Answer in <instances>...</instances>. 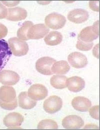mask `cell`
I'll use <instances>...</instances> for the list:
<instances>
[{
	"label": "cell",
	"instance_id": "cell-1",
	"mask_svg": "<svg viewBox=\"0 0 100 130\" xmlns=\"http://www.w3.org/2000/svg\"><path fill=\"white\" fill-rule=\"evenodd\" d=\"M18 106L16 93L14 88L3 86L0 88V107L7 110H13Z\"/></svg>",
	"mask_w": 100,
	"mask_h": 130
},
{
	"label": "cell",
	"instance_id": "cell-2",
	"mask_svg": "<svg viewBox=\"0 0 100 130\" xmlns=\"http://www.w3.org/2000/svg\"><path fill=\"white\" fill-rule=\"evenodd\" d=\"M9 46L12 54L17 57L26 55L29 51L28 44L17 37L9 39Z\"/></svg>",
	"mask_w": 100,
	"mask_h": 130
},
{
	"label": "cell",
	"instance_id": "cell-3",
	"mask_svg": "<svg viewBox=\"0 0 100 130\" xmlns=\"http://www.w3.org/2000/svg\"><path fill=\"white\" fill-rule=\"evenodd\" d=\"M45 22L47 27L53 30H59L64 27L66 19L61 14L53 13L46 17Z\"/></svg>",
	"mask_w": 100,
	"mask_h": 130
},
{
	"label": "cell",
	"instance_id": "cell-4",
	"mask_svg": "<svg viewBox=\"0 0 100 130\" xmlns=\"http://www.w3.org/2000/svg\"><path fill=\"white\" fill-rule=\"evenodd\" d=\"M63 106L62 99L57 96H52L44 101L43 108L49 114H54L59 111Z\"/></svg>",
	"mask_w": 100,
	"mask_h": 130
},
{
	"label": "cell",
	"instance_id": "cell-5",
	"mask_svg": "<svg viewBox=\"0 0 100 130\" xmlns=\"http://www.w3.org/2000/svg\"><path fill=\"white\" fill-rule=\"evenodd\" d=\"M56 60L49 57H42L38 59L36 63V68L38 72L45 75L53 74L52 67Z\"/></svg>",
	"mask_w": 100,
	"mask_h": 130
},
{
	"label": "cell",
	"instance_id": "cell-6",
	"mask_svg": "<svg viewBox=\"0 0 100 130\" xmlns=\"http://www.w3.org/2000/svg\"><path fill=\"white\" fill-rule=\"evenodd\" d=\"M48 90L43 85L37 84L32 85L28 92V96L35 101L42 100L48 96Z\"/></svg>",
	"mask_w": 100,
	"mask_h": 130
},
{
	"label": "cell",
	"instance_id": "cell-7",
	"mask_svg": "<svg viewBox=\"0 0 100 130\" xmlns=\"http://www.w3.org/2000/svg\"><path fill=\"white\" fill-rule=\"evenodd\" d=\"M24 121V118L21 114L13 112L8 114L4 117L3 123L9 129H19Z\"/></svg>",
	"mask_w": 100,
	"mask_h": 130
},
{
	"label": "cell",
	"instance_id": "cell-8",
	"mask_svg": "<svg viewBox=\"0 0 100 130\" xmlns=\"http://www.w3.org/2000/svg\"><path fill=\"white\" fill-rule=\"evenodd\" d=\"M49 31L50 29L43 24L35 25L29 29L27 38L28 40L40 39L44 38Z\"/></svg>",
	"mask_w": 100,
	"mask_h": 130
},
{
	"label": "cell",
	"instance_id": "cell-9",
	"mask_svg": "<svg viewBox=\"0 0 100 130\" xmlns=\"http://www.w3.org/2000/svg\"><path fill=\"white\" fill-rule=\"evenodd\" d=\"M84 125L83 120L76 115L68 116L62 121V126L66 129H79Z\"/></svg>",
	"mask_w": 100,
	"mask_h": 130
},
{
	"label": "cell",
	"instance_id": "cell-10",
	"mask_svg": "<svg viewBox=\"0 0 100 130\" xmlns=\"http://www.w3.org/2000/svg\"><path fill=\"white\" fill-rule=\"evenodd\" d=\"M68 60L70 65L77 69L83 68L88 64V60L86 56L79 52L71 53L68 56Z\"/></svg>",
	"mask_w": 100,
	"mask_h": 130
},
{
	"label": "cell",
	"instance_id": "cell-11",
	"mask_svg": "<svg viewBox=\"0 0 100 130\" xmlns=\"http://www.w3.org/2000/svg\"><path fill=\"white\" fill-rule=\"evenodd\" d=\"M12 53L5 40H0V71L7 65L11 57Z\"/></svg>",
	"mask_w": 100,
	"mask_h": 130
},
{
	"label": "cell",
	"instance_id": "cell-12",
	"mask_svg": "<svg viewBox=\"0 0 100 130\" xmlns=\"http://www.w3.org/2000/svg\"><path fill=\"white\" fill-rule=\"evenodd\" d=\"M20 79L19 75L14 71L6 70L0 71V83L4 85H15Z\"/></svg>",
	"mask_w": 100,
	"mask_h": 130
},
{
	"label": "cell",
	"instance_id": "cell-13",
	"mask_svg": "<svg viewBox=\"0 0 100 130\" xmlns=\"http://www.w3.org/2000/svg\"><path fill=\"white\" fill-rule=\"evenodd\" d=\"M89 17L88 11L82 9H74L68 15V20L75 24H81L87 21Z\"/></svg>",
	"mask_w": 100,
	"mask_h": 130
},
{
	"label": "cell",
	"instance_id": "cell-14",
	"mask_svg": "<svg viewBox=\"0 0 100 130\" xmlns=\"http://www.w3.org/2000/svg\"><path fill=\"white\" fill-rule=\"evenodd\" d=\"M71 104L75 110L82 112L88 111L92 106L91 101L84 97L74 98Z\"/></svg>",
	"mask_w": 100,
	"mask_h": 130
},
{
	"label": "cell",
	"instance_id": "cell-15",
	"mask_svg": "<svg viewBox=\"0 0 100 130\" xmlns=\"http://www.w3.org/2000/svg\"><path fill=\"white\" fill-rule=\"evenodd\" d=\"M66 86L70 91L77 93L80 92L85 88V82L81 77L74 76L67 79Z\"/></svg>",
	"mask_w": 100,
	"mask_h": 130
},
{
	"label": "cell",
	"instance_id": "cell-16",
	"mask_svg": "<svg viewBox=\"0 0 100 130\" xmlns=\"http://www.w3.org/2000/svg\"><path fill=\"white\" fill-rule=\"evenodd\" d=\"M27 17V11L20 7L10 8L8 11L6 19L11 21H19L25 19Z\"/></svg>",
	"mask_w": 100,
	"mask_h": 130
},
{
	"label": "cell",
	"instance_id": "cell-17",
	"mask_svg": "<svg viewBox=\"0 0 100 130\" xmlns=\"http://www.w3.org/2000/svg\"><path fill=\"white\" fill-rule=\"evenodd\" d=\"M99 36V34L96 32L92 26L85 28L78 36V39L85 42L91 43L97 39Z\"/></svg>",
	"mask_w": 100,
	"mask_h": 130
},
{
	"label": "cell",
	"instance_id": "cell-18",
	"mask_svg": "<svg viewBox=\"0 0 100 130\" xmlns=\"http://www.w3.org/2000/svg\"><path fill=\"white\" fill-rule=\"evenodd\" d=\"M19 106L24 109L30 110L35 107L37 105V101L32 100L28 96L26 92H21L18 97Z\"/></svg>",
	"mask_w": 100,
	"mask_h": 130
},
{
	"label": "cell",
	"instance_id": "cell-19",
	"mask_svg": "<svg viewBox=\"0 0 100 130\" xmlns=\"http://www.w3.org/2000/svg\"><path fill=\"white\" fill-rule=\"evenodd\" d=\"M63 40V36L59 32L52 31L44 39L46 44L49 46H54L60 44Z\"/></svg>",
	"mask_w": 100,
	"mask_h": 130
},
{
	"label": "cell",
	"instance_id": "cell-20",
	"mask_svg": "<svg viewBox=\"0 0 100 130\" xmlns=\"http://www.w3.org/2000/svg\"><path fill=\"white\" fill-rule=\"evenodd\" d=\"M70 67L65 61H61L55 62L52 67L53 74L58 75L66 74L69 71Z\"/></svg>",
	"mask_w": 100,
	"mask_h": 130
},
{
	"label": "cell",
	"instance_id": "cell-21",
	"mask_svg": "<svg viewBox=\"0 0 100 130\" xmlns=\"http://www.w3.org/2000/svg\"><path fill=\"white\" fill-rule=\"evenodd\" d=\"M67 77L62 75L53 76L50 80L52 87L56 89H63L67 87Z\"/></svg>",
	"mask_w": 100,
	"mask_h": 130
},
{
	"label": "cell",
	"instance_id": "cell-22",
	"mask_svg": "<svg viewBox=\"0 0 100 130\" xmlns=\"http://www.w3.org/2000/svg\"><path fill=\"white\" fill-rule=\"evenodd\" d=\"M33 23L31 21H26L17 31V36L20 40L24 41L28 40L27 34L29 29L33 26Z\"/></svg>",
	"mask_w": 100,
	"mask_h": 130
},
{
	"label": "cell",
	"instance_id": "cell-23",
	"mask_svg": "<svg viewBox=\"0 0 100 130\" xmlns=\"http://www.w3.org/2000/svg\"><path fill=\"white\" fill-rule=\"evenodd\" d=\"M37 128L38 129H58V125L54 120L45 119L39 123Z\"/></svg>",
	"mask_w": 100,
	"mask_h": 130
},
{
	"label": "cell",
	"instance_id": "cell-24",
	"mask_svg": "<svg viewBox=\"0 0 100 130\" xmlns=\"http://www.w3.org/2000/svg\"><path fill=\"white\" fill-rule=\"evenodd\" d=\"M93 45H94V44L93 42H91V43L85 42L78 39L77 45H76V47L77 49L80 51H89L92 49Z\"/></svg>",
	"mask_w": 100,
	"mask_h": 130
},
{
	"label": "cell",
	"instance_id": "cell-25",
	"mask_svg": "<svg viewBox=\"0 0 100 130\" xmlns=\"http://www.w3.org/2000/svg\"><path fill=\"white\" fill-rule=\"evenodd\" d=\"M90 116L96 120H99V106H95L89 109Z\"/></svg>",
	"mask_w": 100,
	"mask_h": 130
},
{
	"label": "cell",
	"instance_id": "cell-26",
	"mask_svg": "<svg viewBox=\"0 0 100 130\" xmlns=\"http://www.w3.org/2000/svg\"><path fill=\"white\" fill-rule=\"evenodd\" d=\"M8 15V10L6 7L0 2V19L6 18Z\"/></svg>",
	"mask_w": 100,
	"mask_h": 130
},
{
	"label": "cell",
	"instance_id": "cell-27",
	"mask_svg": "<svg viewBox=\"0 0 100 130\" xmlns=\"http://www.w3.org/2000/svg\"><path fill=\"white\" fill-rule=\"evenodd\" d=\"M89 6L92 10L95 12L99 11V1H90Z\"/></svg>",
	"mask_w": 100,
	"mask_h": 130
},
{
	"label": "cell",
	"instance_id": "cell-28",
	"mask_svg": "<svg viewBox=\"0 0 100 130\" xmlns=\"http://www.w3.org/2000/svg\"><path fill=\"white\" fill-rule=\"evenodd\" d=\"M8 34V29L3 24L0 23V39L5 37Z\"/></svg>",
	"mask_w": 100,
	"mask_h": 130
},
{
	"label": "cell",
	"instance_id": "cell-29",
	"mask_svg": "<svg viewBox=\"0 0 100 130\" xmlns=\"http://www.w3.org/2000/svg\"><path fill=\"white\" fill-rule=\"evenodd\" d=\"M2 2L8 7H13L19 4L20 1H2Z\"/></svg>",
	"mask_w": 100,
	"mask_h": 130
},
{
	"label": "cell",
	"instance_id": "cell-30",
	"mask_svg": "<svg viewBox=\"0 0 100 130\" xmlns=\"http://www.w3.org/2000/svg\"><path fill=\"white\" fill-rule=\"evenodd\" d=\"M93 55L97 58L98 59L99 58V44H98L96 46H95V47H94V48L93 49Z\"/></svg>",
	"mask_w": 100,
	"mask_h": 130
},
{
	"label": "cell",
	"instance_id": "cell-31",
	"mask_svg": "<svg viewBox=\"0 0 100 130\" xmlns=\"http://www.w3.org/2000/svg\"><path fill=\"white\" fill-rule=\"evenodd\" d=\"M93 28L95 31L99 34V21H96L93 25Z\"/></svg>",
	"mask_w": 100,
	"mask_h": 130
}]
</instances>
